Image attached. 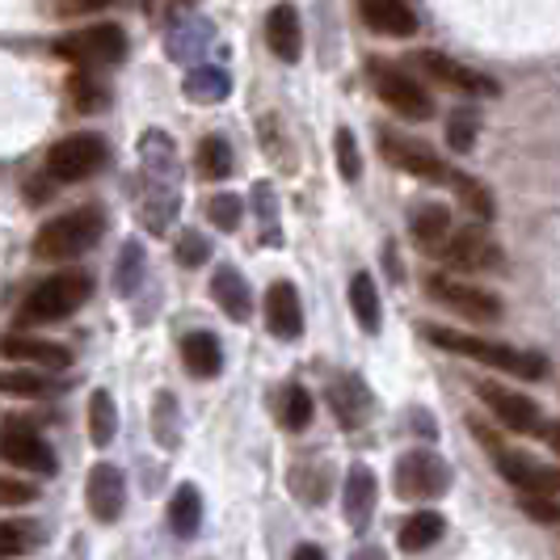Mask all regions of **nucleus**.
I'll return each instance as SVG.
<instances>
[{"label": "nucleus", "mask_w": 560, "mask_h": 560, "mask_svg": "<svg viewBox=\"0 0 560 560\" xmlns=\"http://www.w3.org/2000/svg\"><path fill=\"white\" fill-rule=\"evenodd\" d=\"M291 560H325V552H320L316 544H300V548H295V557H291Z\"/></svg>", "instance_id": "49530a36"}, {"label": "nucleus", "mask_w": 560, "mask_h": 560, "mask_svg": "<svg viewBox=\"0 0 560 560\" xmlns=\"http://www.w3.org/2000/svg\"><path fill=\"white\" fill-rule=\"evenodd\" d=\"M0 455H4L13 468L34 472V477H51V472H56V451H51V443H47L26 418L4 421V430H0Z\"/></svg>", "instance_id": "39448f33"}, {"label": "nucleus", "mask_w": 560, "mask_h": 560, "mask_svg": "<svg viewBox=\"0 0 560 560\" xmlns=\"http://www.w3.org/2000/svg\"><path fill=\"white\" fill-rule=\"evenodd\" d=\"M337 165H341V177H346V182H359L363 161H359V148H354V136H350V131H337Z\"/></svg>", "instance_id": "58836bf2"}, {"label": "nucleus", "mask_w": 560, "mask_h": 560, "mask_svg": "<svg viewBox=\"0 0 560 560\" xmlns=\"http://www.w3.org/2000/svg\"><path fill=\"white\" fill-rule=\"evenodd\" d=\"M68 93H72V102H77L81 114H97L110 106V89H106V81L93 77V68H81V72L72 77V84H68Z\"/></svg>", "instance_id": "c85d7f7f"}, {"label": "nucleus", "mask_w": 560, "mask_h": 560, "mask_svg": "<svg viewBox=\"0 0 560 560\" xmlns=\"http://www.w3.org/2000/svg\"><path fill=\"white\" fill-rule=\"evenodd\" d=\"M152 434L161 439V447L173 451L182 443V418H177V396L161 393L156 405H152Z\"/></svg>", "instance_id": "c756f323"}, {"label": "nucleus", "mask_w": 560, "mask_h": 560, "mask_svg": "<svg viewBox=\"0 0 560 560\" xmlns=\"http://www.w3.org/2000/svg\"><path fill=\"white\" fill-rule=\"evenodd\" d=\"M211 295H215V304L224 308L228 320L245 325V320L253 316V291H249V282H245L241 270L220 266V270H215V279H211Z\"/></svg>", "instance_id": "6ab92c4d"}, {"label": "nucleus", "mask_w": 560, "mask_h": 560, "mask_svg": "<svg viewBox=\"0 0 560 560\" xmlns=\"http://www.w3.org/2000/svg\"><path fill=\"white\" fill-rule=\"evenodd\" d=\"M375 498H380V485H375V472L366 464H354L346 472V523L363 532L375 514Z\"/></svg>", "instance_id": "aec40b11"}, {"label": "nucleus", "mask_w": 560, "mask_h": 560, "mask_svg": "<svg viewBox=\"0 0 560 560\" xmlns=\"http://www.w3.org/2000/svg\"><path fill=\"white\" fill-rule=\"evenodd\" d=\"M93 295V279L84 270H59L51 279H43L34 291L26 295V304L18 312L22 325H47V320H63L77 308L89 304Z\"/></svg>", "instance_id": "7ed1b4c3"}, {"label": "nucleus", "mask_w": 560, "mask_h": 560, "mask_svg": "<svg viewBox=\"0 0 560 560\" xmlns=\"http://www.w3.org/2000/svg\"><path fill=\"white\" fill-rule=\"evenodd\" d=\"M279 418H282V430H308V421H312V396H308V388H287Z\"/></svg>", "instance_id": "f704fd0d"}, {"label": "nucleus", "mask_w": 560, "mask_h": 560, "mask_svg": "<svg viewBox=\"0 0 560 560\" xmlns=\"http://www.w3.org/2000/svg\"><path fill=\"white\" fill-rule=\"evenodd\" d=\"M350 308H354V320L363 325L366 334H380V291H375V282L371 275H354L350 279Z\"/></svg>", "instance_id": "bb28decb"}, {"label": "nucleus", "mask_w": 560, "mask_h": 560, "mask_svg": "<svg viewBox=\"0 0 560 560\" xmlns=\"http://www.w3.org/2000/svg\"><path fill=\"white\" fill-rule=\"evenodd\" d=\"M38 489L34 485H18V480H0V502H34Z\"/></svg>", "instance_id": "c03bdc74"}, {"label": "nucleus", "mask_w": 560, "mask_h": 560, "mask_svg": "<svg viewBox=\"0 0 560 560\" xmlns=\"http://www.w3.org/2000/svg\"><path fill=\"white\" fill-rule=\"evenodd\" d=\"M114 0H59V13H93V9H106Z\"/></svg>", "instance_id": "a18cd8bd"}, {"label": "nucleus", "mask_w": 560, "mask_h": 560, "mask_svg": "<svg viewBox=\"0 0 560 560\" xmlns=\"http://www.w3.org/2000/svg\"><path fill=\"white\" fill-rule=\"evenodd\" d=\"M106 161H110V148L102 136H68L47 152V173L56 182H84L97 168H106Z\"/></svg>", "instance_id": "423d86ee"}, {"label": "nucleus", "mask_w": 560, "mask_h": 560, "mask_svg": "<svg viewBox=\"0 0 560 560\" xmlns=\"http://www.w3.org/2000/svg\"><path fill=\"white\" fill-rule=\"evenodd\" d=\"M56 56L72 59L77 68H110V63H118V59L127 56V34L118 26L81 30V34L56 43Z\"/></svg>", "instance_id": "6e6552de"}, {"label": "nucleus", "mask_w": 560, "mask_h": 560, "mask_svg": "<svg viewBox=\"0 0 560 560\" xmlns=\"http://www.w3.org/2000/svg\"><path fill=\"white\" fill-rule=\"evenodd\" d=\"M393 485L405 502H434L451 489V468L439 451H405L393 468Z\"/></svg>", "instance_id": "20e7f679"}, {"label": "nucleus", "mask_w": 560, "mask_h": 560, "mask_svg": "<svg viewBox=\"0 0 560 560\" xmlns=\"http://www.w3.org/2000/svg\"><path fill=\"white\" fill-rule=\"evenodd\" d=\"M168 527H173V535H182V539L198 535V527H202V493H198L195 485H182L173 493V502H168Z\"/></svg>", "instance_id": "a878e982"}, {"label": "nucleus", "mask_w": 560, "mask_h": 560, "mask_svg": "<svg viewBox=\"0 0 560 560\" xmlns=\"http://www.w3.org/2000/svg\"><path fill=\"white\" fill-rule=\"evenodd\" d=\"M43 544V532L30 523H0V557H18Z\"/></svg>", "instance_id": "72a5a7b5"}, {"label": "nucleus", "mask_w": 560, "mask_h": 560, "mask_svg": "<svg viewBox=\"0 0 560 560\" xmlns=\"http://www.w3.org/2000/svg\"><path fill=\"white\" fill-rule=\"evenodd\" d=\"M371 81H375V93H380V102L396 110L400 118H409V122H425L430 114H434V102H430V93L421 89L409 72H400L393 63H375L371 68Z\"/></svg>", "instance_id": "0eeeda50"}, {"label": "nucleus", "mask_w": 560, "mask_h": 560, "mask_svg": "<svg viewBox=\"0 0 560 560\" xmlns=\"http://www.w3.org/2000/svg\"><path fill=\"white\" fill-rule=\"evenodd\" d=\"M425 291H430L439 304H447V308H455L459 316H468V320H502V300L489 295V291H480V287H472V282H459V279H451V275H430V279H425Z\"/></svg>", "instance_id": "9d476101"}, {"label": "nucleus", "mask_w": 560, "mask_h": 560, "mask_svg": "<svg viewBox=\"0 0 560 560\" xmlns=\"http://www.w3.org/2000/svg\"><path fill=\"white\" fill-rule=\"evenodd\" d=\"M329 409L337 413V421L346 430H359L366 425V413H371V393L359 375H334L329 380Z\"/></svg>", "instance_id": "2eb2a0df"}, {"label": "nucleus", "mask_w": 560, "mask_h": 560, "mask_svg": "<svg viewBox=\"0 0 560 560\" xmlns=\"http://www.w3.org/2000/svg\"><path fill=\"white\" fill-rule=\"evenodd\" d=\"M493 464H498V472H502L514 489H523V493H552V489H557V468L532 464V459L518 455V451L498 447L493 451Z\"/></svg>", "instance_id": "4468645a"}, {"label": "nucleus", "mask_w": 560, "mask_h": 560, "mask_svg": "<svg viewBox=\"0 0 560 560\" xmlns=\"http://www.w3.org/2000/svg\"><path fill=\"white\" fill-rule=\"evenodd\" d=\"M413 63H418L430 81L447 84V89H455V93H493V81H485V77H477L472 68H464V63H455V59L439 56V51H421V56H413Z\"/></svg>", "instance_id": "f3484780"}, {"label": "nucleus", "mask_w": 560, "mask_h": 560, "mask_svg": "<svg viewBox=\"0 0 560 560\" xmlns=\"http://www.w3.org/2000/svg\"><path fill=\"white\" fill-rule=\"evenodd\" d=\"M451 232V211L443 202H425L413 211V241H418L425 253H439V245L447 241Z\"/></svg>", "instance_id": "393cba45"}, {"label": "nucleus", "mask_w": 560, "mask_h": 560, "mask_svg": "<svg viewBox=\"0 0 560 560\" xmlns=\"http://www.w3.org/2000/svg\"><path fill=\"white\" fill-rule=\"evenodd\" d=\"M523 514L535 518V523H557L560 518V505L552 498H539V493H527L523 498Z\"/></svg>", "instance_id": "37998d69"}, {"label": "nucleus", "mask_w": 560, "mask_h": 560, "mask_svg": "<svg viewBox=\"0 0 560 560\" xmlns=\"http://www.w3.org/2000/svg\"><path fill=\"white\" fill-rule=\"evenodd\" d=\"M186 93H190L195 102H215V97H224L228 93V81L220 77V72H207V77L198 72V77L186 81Z\"/></svg>", "instance_id": "ea45409f"}, {"label": "nucleus", "mask_w": 560, "mask_h": 560, "mask_svg": "<svg viewBox=\"0 0 560 560\" xmlns=\"http://www.w3.org/2000/svg\"><path fill=\"white\" fill-rule=\"evenodd\" d=\"M447 182L455 186L459 202H464V207H468V211L477 215L480 224H485V220H493V195H489V190L480 186L477 177H464V173H455V177H447Z\"/></svg>", "instance_id": "7c9ffc66"}, {"label": "nucleus", "mask_w": 560, "mask_h": 560, "mask_svg": "<svg viewBox=\"0 0 560 560\" xmlns=\"http://www.w3.org/2000/svg\"><path fill=\"white\" fill-rule=\"evenodd\" d=\"M266 325L282 341H295L304 334V308H300V295H295L291 282H275L266 291Z\"/></svg>", "instance_id": "dca6fc26"}, {"label": "nucleus", "mask_w": 560, "mask_h": 560, "mask_svg": "<svg viewBox=\"0 0 560 560\" xmlns=\"http://www.w3.org/2000/svg\"><path fill=\"white\" fill-rule=\"evenodd\" d=\"M443 532H447V518L443 514H434V510H418L413 518H405V527H400V548L405 552H425L430 544H439L443 539Z\"/></svg>", "instance_id": "b1692460"}, {"label": "nucleus", "mask_w": 560, "mask_h": 560, "mask_svg": "<svg viewBox=\"0 0 560 560\" xmlns=\"http://www.w3.org/2000/svg\"><path fill=\"white\" fill-rule=\"evenodd\" d=\"M114 434H118V409H114V396L106 388L89 396V439L97 447H106Z\"/></svg>", "instance_id": "cd10ccee"}, {"label": "nucleus", "mask_w": 560, "mask_h": 560, "mask_svg": "<svg viewBox=\"0 0 560 560\" xmlns=\"http://www.w3.org/2000/svg\"><path fill=\"white\" fill-rule=\"evenodd\" d=\"M84 505L97 523H118L127 505V480L114 464H93V472L84 477Z\"/></svg>", "instance_id": "f8f14e48"}, {"label": "nucleus", "mask_w": 560, "mask_h": 560, "mask_svg": "<svg viewBox=\"0 0 560 560\" xmlns=\"http://www.w3.org/2000/svg\"><path fill=\"white\" fill-rule=\"evenodd\" d=\"M211 257V245H207V236H198V232H186L182 241H177V261L182 266H202Z\"/></svg>", "instance_id": "a19ab883"}, {"label": "nucleus", "mask_w": 560, "mask_h": 560, "mask_svg": "<svg viewBox=\"0 0 560 560\" xmlns=\"http://www.w3.org/2000/svg\"><path fill=\"white\" fill-rule=\"evenodd\" d=\"M359 13L366 26L384 38H409L418 30V18L405 0H359Z\"/></svg>", "instance_id": "a211bd4d"}, {"label": "nucleus", "mask_w": 560, "mask_h": 560, "mask_svg": "<svg viewBox=\"0 0 560 560\" xmlns=\"http://www.w3.org/2000/svg\"><path fill=\"white\" fill-rule=\"evenodd\" d=\"M0 354L13 359V363H38V366H68L72 354L56 346V341H43V337H26V334H9L0 341Z\"/></svg>", "instance_id": "4be33fe9"}, {"label": "nucleus", "mask_w": 560, "mask_h": 560, "mask_svg": "<svg viewBox=\"0 0 560 560\" xmlns=\"http://www.w3.org/2000/svg\"><path fill=\"white\" fill-rule=\"evenodd\" d=\"M266 43L282 63H295L304 51V38H300V13L291 4H275L270 18H266Z\"/></svg>", "instance_id": "412c9836"}, {"label": "nucleus", "mask_w": 560, "mask_h": 560, "mask_svg": "<svg viewBox=\"0 0 560 560\" xmlns=\"http://www.w3.org/2000/svg\"><path fill=\"white\" fill-rule=\"evenodd\" d=\"M182 359H186V371L198 375V380H215L224 371V350H220V337L198 329L182 341Z\"/></svg>", "instance_id": "5701e85b"}, {"label": "nucleus", "mask_w": 560, "mask_h": 560, "mask_svg": "<svg viewBox=\"0 0 560 560\" xmlns=\"http://www.w3.org/2000/svg\"><path fill=\"white\" fill-rule=\"evenodd\" d=\"M325 480H329L325 464H308V468H295V472H291V489H295L304 502H320V498H325Z\"/></svg>", "instance_id": "e433bc0d"}, {"label": "nucleus", "mask_w": 560, "mask_h": 560, "mask_svg": "<svg viewBox=\"0 0 560 560\" xmlns=\"http://www.w3.org/2000/svg\"><path fill=\"white\" fill-rule=\"evenodd\" d=\"M207 215H211V224L224 228V232H236L241 228V215H245V202L236 195H215L207 202Z\"/></svg>", "instance_id": "4c0bfd02"}, {"label": "nucleus", "mask_w": 560, "mask_h": 560, "mask_svg": "<svg viewBox=\"0 0 560 560\" xmlns=\"http://www.w3.org/2000/svg\"><path fill=\"white\" fill-rule=\"evenodd\" d=\"M56 388L51 380L34 375V371H0V393L4 396H26V400H38Z\"/></svg>", "instance_id": "473e14b6"}, {"label": "nucleus", "mask_w": 560, "mask_h": 560, "mask_svg": "<svg viewBox=\"0 0 560 560\" xmlns=\"http://www.w3.org/2000/svg\"><path fill=\"white\" fill-rule=\"evenodd\" d=\"M102 232H106V215L97 207H77V211H68V215H59V220L38 228L34 257H43V261H72V257L93 249L102 241Z\"/></svg>", "instance_id": "f257e3e1"}, {"label": "nucleus", "mask_w": 560, "mask_h": 560, "mask_svg": "<svg viewBox=\"0 0 560 560\" xmlns=\"http://www.w3.org/2000/svg\"><path fill=\"white\" fill-rule=\"evenodd\" d=\"M425 337H430L434 346L451 350V354L477 359V363L510 371V375H523V380H539V375H548L544 354H523V350H510V346H498V341H485V337H472V334H455V329H443V325H430Z\"/></svg>", "instance_id": "f03ea898"}, {"label": "nucleus", "mask_w": 560, "mask_h": 560, "mask_svg": "<svg viewBox=\"0 0 560 560\" xmlns=\"http://www.w3.org/2000/svg\"><path fill=\"white\" fill-rule=\"evenodd\" d=\"M140 279H143V249L131 241V245L122 249V257H118V275H114V282H118L122 295H131V291L140 287Z\"/></svg>", "instance_id": "c9c22d12"}, {"label": "nucleus", "mask_w": 560, "mask_h": 560, "mask_svg": "<svg viewBox=\"0 0 560 560\" xmlns=\"http://www.w3.org/2000/svg\"><path fill=\"white\" fill-rule=\"evenodd\" d=\"M198 168H202V177H211V182L228 177V173H232V148H228V140L207 136V140L198 143Z\"/></svg>", "instance_id": "2f4dec72"}, {"label": "nucleus", "mask_w": 560, "mask_h": 560, "mask_svg": "<svg viewBox=\"0 0 560 560\" xmlns=\"http://www.w3.org/2000/svg\"><path fill=\"white\" fill-rule=\"evenodd\" d=\"M380 152H384L388 165L405 168V173H413L421 182H447L451 177L447 165L418 140H405V136H388V131H384V136H380Z\"/></svg>", "instance_id": "ddd939ff"}, {"label": "nucleus", "mask_w": 560, "mask_h": 560, "mask_svg": "<svg viewBox=\"0 0 560 560\" xmlns=\"http://www.w3.org/2000/svg\"><path fill=\"white\" fill-rule=\"evenodd\" d=\"M447 143L455 152H468L472 143H477V118H464V114H455L447 127Z\"/></svg>", "instance_id": "79ce46f5"}, {"label": "nucleus", "mask_w": 560, "mask_h": 560, "mask_svg": "<svg viewBox=\"0 0 560 560\" xmlns=\"http://www.w3.org/2000/svg\"><path fill=\"white\" fill-rule=\"evenodd\" d=\"M477 396L493 409V418L502 421L505 430L514 434H539L544 430V413L532 396L510 393V388H498V384H477Z\"/></svg>", "instance_id": "9b49d317"}, {"label": "nucleus", "mask_w": 560, "mask_h": 560, "mask_svg": "<svg viewBox=\"0 0 560 560\" xmlns=\"http://www.w3.org/2000/svg\"><path fill=\"white\" fill-rule=\"evenodd\" d=\"M439 257H443L447 266H455V270H464V275L498 270V266H502V249H498V241H493L480 224L447 232V241L439 245Z\"/></svg>", "instance_id": "1a4fd4ad"}, {"label": "nucleus", "mask_w": 560, "mask_h": 560, "mask_svg": "<svg viewBox=\"0 0 560 560\" xmlns=\"http://www.w3.org/2000/svg\"><path fill=\"white\" fill-rule=\"evenodd\" d=\"M413 425H418L421 434H430V439H434V430H439V425H434V418H430V413H413Z\"/></svg>", "instance_id": "09e8293b"}, {"label": "nucleus", "mask_w": 560, "mask_h": 560, "mask_svg": "<svg viewBox=\"0 0 560 560\" xmlns=\"http://www.w3.org/2000/svg\"><path fill=\"white\" fill-rule=\"evenodd\" d=\"M354 560H388V557H384V548H363V552H354Z\"/></svg>", "instance_id": "8fccbe9b"}, {"label": "nucleus", "mask_w": 560, "mask_h": 560, "mask_svg": "<svg viewBox=\"0 0 560 560\" xmlns=\"http://www.w3.org/2000/svg\"><path fill=\"white\" fill-rule=\"evenodd\" d=\"M384 261H388V275H393V279L400 282V275H405V270H400V257H396V249H393V245H388V249H384Z\"/></svg>", "instance_id": "de8ad7c7"}]
</instances>
